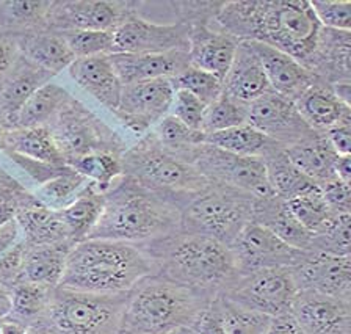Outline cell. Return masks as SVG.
<instances>
[{"instance_id": "obj_54", "label": "cell", "mask_w": 351, "mask_h": 334, "mask_svg": "<svg viewBox=\"0 0 351 334\" xmlns=\"http://www.w3.org/2000/svg\"><path fill=\"white\" fill-rule=\"evenodd\" d=\"M19 58L14 40H0V79H5Z\"/></svg>"}, {"instance_id": "obj_26", "label": "cell", "mask_w": 351, "mask_h": 334, "mask_svg": "<svg viewBox=\"0 0 351 334\" xmlns=\"http://www.w3.org/2000/svg\"><path fill=\"white\" fill-rule=\"evenodd\" d=\"M301 117L317 134H325L339 124L351 123V106L340 101L332 85L317 79L295 101Z\"/></svg>"}, {"instance_id": "obj_51", "label": "cell", "mask_w": 351, "mask_h": 334, "mask_svg": "<svg viewBox=\"0 0 351 334\" xmlns=\"http://www.w3.org/2000/svg\"><path fill=\"white\" fill-rule=\"evenodd\" d=\"M318 189L334 213H351V184L334 176L318 185Z\"/></svg>"}, {"instance_id": "obj_21", "label": "cell", "mask_w": 351, "mask_h": 334, "mask_svg": "<svg viewBox=\"0 0 351 334\" xmlns=\"http://www.w3.org/2000/svg\"><path fill=\"white\" fill-rule=\"evenodd\" d=\"M251 43L257 58H259L273 93L285 97V99L295 102L318 79L298 60L287 56V53L263 45V43Z\"/></svg>"}, {"instance_id": "obj_7", "label": "cell", "mask_w": 351, "mask_h": 334, "mask_svg": "<svg viewBox=\"0 0 351 334\" xmlns=\"http://www.w3.org/2000/svg\"><path fill=\"white\" fill-rule=\"evenodd\" d=\"M128 294L101 295L53 289L41 319L52 334H121Z\"/></svg>"}, {"instance_id": "obj_12", "label": "cell", "mask_w": 351, "mask_h": 334, "mask_svg": "<svg viewBox=\"0 0 351 334\" xmlns=\"http://www.w3.org/2000/svg\"><path fill=\"white\" fill-rule=\"evenodd\" d=\"M189 34L190 25L180 21L171 24H158L145 19L140 13H135L113 30L114 52H186L189 51Z\"/></svg>"}, {"instance_id": "obj_55", "label": "cell", "mask_w": 351, "mask_h": 334, "mask_svg": "<svg viewBox=\"0 0 351 334\" xmlns=\"http://www.w3.org/2000/svg\"><path fill=\"white\" fill-rule=\"evenodd\" d=\"M27 191L18 179H14L10 173L0 167V201L3 200H18Z\"/></svg>"}, {"instance_id": "obj_57", "label": "cell", "mask_w": 351, "mask_h": 334, "mask_svg": "<svg viewBox=\"0 0 351 334\" xmlns=\"http://www.w3.org/2000/svg\"><path fill=\"white\" fill-rule=\"evenodd\" d=\"M334 174L345 184H351V156H339L334 165Z\"/></svg>"}, {"instance_id": "obj_18", "label": "cell", "mask_w": 351, "mask_h": 334, "mask_svg": "<svg viewBox=\"0 0 351 334\" xmlns=\"http://www.w3.org/2000/svg\"><path fill=\"white\" fill-rule=\"evenodd\" d=\"M292 270L300 290H314L351 303V256L309 251Z\"/></svg>"}, {"instance_id": "obj_34", "label": "cell", "mask_w": 351, "mask_h": 334, "mask_svg": "<svg viewBox=\"0 0 351 334\" xmlns=\"http://www.w3.org/2000/svg\"><path fill=\"white\" fill-rule=\"evenodd\" d=\"M204 143L219 147V150L230 152V154L240 157H252L262 158L271 151L282 147L270 136L259 132L250 124H240L235 128H230L221 132L206 135Z\"/></svg>"}, {"instance_id": "obj_27", "label": "cell", "mask_w": 351, "mask_h": 334, "mask_svg": "<svg viewBox=\"0 0 351 334\" xmlns=\"http://www.w3.org/2000/svg\"><path fill=\"white\" fill-rule=\"evenodd\" d=\"M68 71L82 90L97 99L110 112L117 110L123 84L114 74L108 56L77 58Z\"/></svg>"}, {"instance_id": "obj_14", "label": "cell", "mask_w": 351, "mask_h": 334, "mask_svg": "<svg viewBox=\"0 0 351 334\" xmlns=\"http://www.w3.org/2000/svg\"><path fill=\"white\" fill-rule=\"evenodd\" d=\"M140 2H107V0H77L52 2L47 27L53 32L102 30L113 32L117 27L140 13Z\"/></svg>"}, {"instance_id": "obj_17", "label": "cell", "mask_w": 351, "mask_h": 334, "mask_svg": "<svg viewBox=\"0 0 351 334\" xmlns=\"http://www.w3.org/2000/svg\"><path fill=\"white\" fill-rule=\"evenodd\" d=\"M290 315L303 334H351V303L303 289L296 294Z\"/></svg>"}, {"instance_id": "obj_40", "label": "cell", "mask_w": 351, "mask_h": 334, "mask_svg": "<svg viewBox=\"0 0 351 334\" xmlns=\"http://www.w3.org/2000/svg\"><path fill=\"white\" fill-rule=\"evenodd\" d=\"M52 2L13 0L0 3V27L10 30H47V16ZM21 34V35H24Z\"/></svg>"}, {"instance_id": "obj_37", "label": "cell", "mask_w": 351, "mask_h": 334, "mask_svg": "<svg viewBox=\"0 0 351 334\" xmlns=\"http://www.w3.org/2000/svg\"><path fill=\"white\" fill-rule=\"evenodd\" d=\"M53 289L32 283H18L11 287V311L7 319L30 326L41 322L46 314Z\"/></svg>"}, {"instance_id": "obj_15", "label": "cell", "mask_w": 351, "mask_h": 334, "mask_svg": "<svg viewBox=\"0 0 351 334\" xmlns=\"http://www.w3.org/2000/svg\"><path fill=\"white\" fill-rule=\"evenodd\" d=\"M246 124L270 136L284 150L317 135L301 117L295 102L273 91L246 106Z\"/></svg>"}, {"instance_id": "obj_22", "label": "cell", "mask_w": 351, "mask_h": 334, "mask_svg": "<svg viewBox=\"0 0 351 334\" xmlns=\"http://www.w3.org/2000/svg\"><path fill=\"white\" fill-rule=\"evenodd\" d=\"M221 86L224 96L243 106H250L273 91L251 43H239L230 68L221 80Z\"/></svg>"}, {"instance_id": "obj_46", "label": "cell", "mask_w": 351, "mask_h": 334, "mask_svg": "<svg viewBox=\"0 0 351 334\" xmlns=\"http://www.w3.org/2000/svg\"><path fill=\"white\" fill-rule=\"evenodd\" d=\"M77 58L110 56L114 52L113 32L102 30H69L58 32Z\"/></svg>"}, {"instance_id": "obj_32", "label": "cell", "mask_w": 351, "mask_h": 334, "mask_svg": "<svg viewBox=\"0 0 351 334\" xmlns=\"http://www.w3.org/2000/svg\"><path fill=\"white\" fill-rule=\"evenodd\" d=\"M285 154L293 162V165L303 171L307 178L322 185L328 179L336 176L334 165L339 154L328 143L326 136L317 134L309 140L301 141L293 146L285 147Z\"/></svg>"}, {"instance_id": "obj_30", "label": "cell", "mask_w": 351, "mask_h": 334, "mask_svg": "<svg viewBox=\"0 0 351 334\" xmlns=\"http://www.w3.org/2000/svg\"><path fill=\"white\" fill-rule=\"evenodd\" d=\"M0 151L32 158L47 165H66L47 126L43 128H0Z\"/></svg>"}, {"instance_id": "obj_53", "label": "cell", "mask_w": 351, "mask_h": 334, "mask_svg": "<svg viewBox=\"0 0 351 334\" xmlns=\"http://www.w3.org/2000/svg\"><path fill=\"white\" fill-rule=\"evenodd\" d=\"M326 136L328 143L331 145L334 151L339 156H350L351 154V123L339 124L336 128L329 129L328 132L323 134Z\"/></svg>"}, {"instance_id": "obj_52", "label": "cell", "mask_w": 351, "mask_h": 334, "mask_svg": "<svg viewBox=\"0 0 351 334\" xmlns=\"http://www.w3.org/2000/svg\"><path fill=\"white\" fill-rule=\"evenodd\" d=\"M196 334H228L226 328H224L221 312L218 308L217 295L207 306L206 311L202 312L199 320H197L195 326Z\"/></svg>"}, {"instance_id": "obj_60", "label": "cell", "mask_w": 351, "mask_h": 334, "mask_svg": "<svg viewBox=\"0 0 351 334\" xmlns=\"http://www.w3.org/2000/svg\"><path fill=\"white\" fill-rule=\"evenodd\" d=\"M2 334H27V328L19 325V323H16V322L3 319Z\"/></svg>"}, {"instance_id": "obj_19", "label": "cell", "mask_w": 351, "mask_h": 334, "mask_svg": "<svg viewBox=\"0 0 351 334\" xmlns=\"http://www.w3.org/2000/svg\"><path fill=\"white\" fill-rule=\"evenodd\" d=\"M189 62L191 67L215 75L219 80L230 68L239 40L219 29L215 19L189 24Z\"/></svg>"}, {"instance_id": "obj_31", "label": "cell", "mask_w": 351, "mask_h": 334, "mask_svg": "<svg viewBox=\"0 0 351 334\" xmlns=\"http://www.w3.org/2000/svg\"><path fill=\"white\" fill-rule=\"evenodd\" d=\"M74 245L73 242H62L33 246V248L29 246L18 283H32L49 289H57L62 281L66 259Z\"/></svg>"}, {"instance_id": "obj_25", "label": "cell", "mask_w": 351, "mask_h": 334, "mask_svg": "<svg viewBox=\"0 0 351 334\" xmlns=\"http://www.w3.org/2000/svg\"><path fill=\"white\" fill-rule=\"evenodd\" d=\"M53 75L47 71L27 62L24 57L18 58L13 69L3 79L0 88V126L2 129H14L16 118L27 99L40 86L51 82Z\"/></svg>"}, {"instance_id": "obj_13", "label": "cell", "mask_w": 351, "mask_h": 334, "mask_svg": "<svg viewBox=\"0 0 351 334\" xmlns=\"http://www.w3.org/2000/svg\"><path fill=\"white\" fill-rule=\"evenodd\" d=\"M174 88L169 79H157L124 85L118 108L113 113L136 135H146L169 115Z\"/></svg>"}, {"instance_id": "obj_49", "label": "cell", "mask_w": 351, "mask_h": 334, "mask_svg": "<svg viewBox=\"0 0 351 334\" xmlns=\"http://www.w3.org/2000/svg\"><path fill=\"white\" fill-rule=\"evenodd\" d=\"M206 104L201 99H197L196 96L185 90H174V97L171 108H169V115L179 119L180 123L185 124L186 128L199 130L201 132V124L202 118H204L206 112Z\"/></svg>"}, {"instance_id": "obj_43", "label": "cell", "mask_w": 351, "mask_h": 334, "mask_svg": "<svg viewBox=\"0 0 351 334\" xmlns=\"http://www.w3.org/2000/svg\"><path fill=\"white\" fill-rule=\"evenodd\" d=\"M311 251L351 256V213H334L326 226L314 234Z\"/></svg>"}, {"instance_id": "obj_4", "label": "cell", "mask_w": 351, "mask_h": 334, "mask_svg": "<svg viewBox=\"0 0 351 334\" xmlns=\"http://www.w3.org/2000/svg\"><path fill=\"white\" fill-rule=\"evenodd\" d=\"M182 209L129 176H121L106 193L101 218L88 239L141 245L180 229Z\"/></svg>"}, {"instance_id": "obj_11", "label": "cell", "mask_w": 351, "mask_h": 334, "mask_svg": "<svg viewBox=\"0 0 351 334\" xmlns=\"http://www.w3.org/2000/svg\"><path fill=\"white\" fill-rule=\"evenodd\" d=\"M189 162L210 184L243 191L254 200L273 195L261 158L240 157L202 143L195 147Z\"/></svg>"}, {"instance_id": "obj_35", "label": "cell", "mask_w": 351, "mask_h": 334, "mask_svg": "<svg viewBox=\"0 0 351 334\" xmlns=\"http://www.w3.org/2000/svg\"><path fill=\"white\" fill-rule=\"evenodd\" d=\"M104 202H106V193H101L95 185L90 184L73 204L60 211V217L71 242L79 243L90 237L101 218Z\"/></svg>"}, {"instance_id": "obj_41", "label": "cell", "mask_w": 351, "mask_h": 334, "mask_svg": "<svg viewBox=\"0 0 351 334\" xmlns=\"http://www.w3.org/2000/svg\"><path fill=\"white\" fill-rule=\"evenodd\" d=\"M71 168L82 174L101 193H107L114 180L123 176L121 156L113 152H93L74 162Z\"/></svg>"}, {"instance_id": "obj_1", "label": "cell", "mask_w": 351, "mask_h": 334, "mask_svg": "<svg viewBox=\"0 0 351 334\" xmlns=\"http://www.w3.org/2000/svg\"><path fill=\"white\" fill-rule=\"evenodd\" d=\"M215 23L239 41L271 46L306 67L315 51L318 24L309 0H232L223 2Z\"/></svg>"}, {"instance_id": "obj_9", "label": "cell", "mask_w": 351, "mask_h": 334, "mask_svg": "<svg viewBox=\"0 0 351 334\" xmlns=\"http://www.w3.org/2000/svg\"><path fill=\"white\" fill-rule=\"evenodd\" d=\"M47 128L68 167L93 152L123 156L128 150L125 141L113 129L74 97L64 104Z\"/></svg>"}, {"instance_id": "obj_63", "label": "cell", "mask_w": 351, "mask_h": 334, "mask_svg": "<svg viewBox=\"0 0 351 334\" xmlns=\"http://www.w3.org/2000/svg\"><path fill=\"white\" fill-rule=\"evenodd\" d=\"M0 128H2V126H0Z\"/></svg>"}, {"instance_id": "obj_10", "label": "cell", "mask_w": 351, "mask_h": 334, "mask_svg": "<svg viewBox=\"0 0 351 334\" xmlns=\"http://www.w3.org/2000/svg\"><path fill=\"white\" fill-rule=\"evenodd\" d=\"M298 292L292 267H271L240 273L219 294L243 308L276 317L290 312Z\"/></svg>"}, {"instance_id": "obj_33", "label": "cell", "mask_w": 351, "mask_h": 334, "mask_svg": "<svg viewBox=\"0 0 351 334\" xmlns=\"http://www.w3.org/2000/svg\"><path fill=\"white\" fill-rule=\"evenodd\" d=\"M262 162L265 165L268 185L273 195L284 201H290L318 187L314 180L293 165V162L285 154L284 147L271 151L262 158Z\"/></svg>"}, {"instance_id": "obj_45", "label": "cell", "mask_w": 351, "mask_h": 334, "mask_svg": "<svg viewBox=\"0 0 351 334\" xmlns=\"http://www.w3.org/2000/svg\"><path fill=\"white\" fill-rule=\"evenodd\" d=\"M246 123V106L239 104L228 96H221L218 99L208 104L202 118L201 132L204 135H212L221 130H226L235 126Z\"/></svg>"}, {"instance_id": "obj_50", "label": "cell", "mask_w": 351, "mask_h": 334, "mask_svg": "<svg viewBox=\"0 0 351 334\" xmlns=\"http://www.w3.org/2000/svg\"><path fill=\"white\" fill-rule=\"evenodd\" d=\"M27 251H29V245L21 239L19 242H16L10 250L0 256V283L5 284L7 287L11 289L14 284H18Z\"/></svg>"}, {"instance_id": "obj_44", "label": "cell", "mask_w": 351, "mask_h": 334, "mask_svg": "<svg viewBox=\"0 0 351 334\" xmlns=\"http://www.w3.org/2000/svg\"><path fill=\"white\" fill-rule=\"evenodd\" d=\"M287 204L296 220L303 224L312 235L320 232L334 215L318 187L287 201Z\"/></svg>"}, {"instance_id": "obj_29", "label": "cell", "mask_w": 351, "mask_h": 334, "mask_svg": "<svg viewBox=\"0 0 351 334\" xmlns=\"http://www.w3.org/2000/svg\"><path fill=\"white\" fill-rule=\"evenodd\" d=\"M19 56L52 75L68 69L75 57L58 32H27L14 40Z\"/></svg>"}, {"instance_id": "obj_28", "label": "cell", "mask_w": 351, "mask_h": 334, "mask_svg": "<svg viewBox=\"0 0 351 334\" xmlns=\"http://www.w3.org/2000/svg\"><path fill=\"white\" fill-rule=\"evenodd\" d=\"M252 222L262 224L292 248L311 251L314 235L296 220L292 211L289 209L287 201L279 196L271 195L262 200H254Z\"/></svg>"}, {"instance_id": "obj_62", "label": "cell", "mask_w": 351, "mask_h": 334, "mask_svg": "<svg viewBox=\"0 0 351 334\" xmlns=\"http://www.w3.org/2000/svg\"><path fill=\"white\" fill-rule=\"evenodd\" d=\"M167 334H196V331L191 330V328H182V330H176V331L167 333Z\"/></svg>"}, {"instance_id": "obj_38", "label": "cell", "mask_w": 351, "mask_h": 334, "mask_svg": "<svg viewBox=\"0 0 351 334\" xmlns=\"http://www.w3.org/2000/svg\"><path fill=\"white\" fill-rule=\"evenodd\" d=\"M90 182L73 169L66 167L62 173L38 185L33 196L52 211H63L84 193Z\"/></svg>"}, {"instance_id": "obj_23", "label": "cell", "mask_w": 351, "mask_h": 334, "mask_svg": "<svg viewBox=\"0 0 351 334\" xmlns=\"http://www.w3.org/2000/svg\"><path fill=\"white\" fill-rule=\"evenodd\" d=\"M14 220L18 223L21 239L30 248L71 242L60 212L49 209L29 190L18 200Z\"/></svg>"}, {"instance_id": "obj_5", "label": "cell", "mask_w": 351, "mask_h": 334, "mask_svg": "<svg viewBox=\"0 0 351 334\" xmlns=\"http://www.w3.org/2000/svg\"><path fill=\"white\" fill-rule=\"evenodd\" d=\"M215 295H208L160 275H151L129 292L121 334H167L195 330Z\"/></svg>"}, {"instance_id": "obj_47", "label": "cell", "mask_w": 351, "mask_h": 334, "mask_svg": "<svg viewBox=\"0 0 351 334\" xmlns=\"http://www.w3.org/2000/svg\"><path fill=\"white\" fill-rule=\"evenodd\" d=\"M169 80H171L174 90L189 91L196 96L197 99L204 102L206 106L218 99L223 93L221 80L215 77V75L206 73V71L191 67V64Z\"/></svg>"}, {"instance_id": "obj_48", "label": "cell", "mask_w": 351, "mask_h": 334, "mask_svg": "<svg viewBox=\"0 0 351 334\" xmlns=\"http://www.w3.org/2000/svg\"><path fill=\"white\" fill-rule=\"evenodd\" d=\"M323 29L351 32V0H309Z\"/></svg>"}, {"instance_id": "obj_58", "label": "cell", "mask_w": 351, "mask_h": 334, "mask_svg": "<svg viewBox=\"0 0 351 334\" xmlns=\"http://www.w3.org/2000/svg\"><path fill=\"white\" fill-rule=\"evenodd\" d=\"M19 198H21V196H19ZM18 200L0 201V228H2L3 224H7L10 220H13V218H14L16 204H18Z\"/></svg>"}, {"instance_id": "obj_39", "label": "cell", "mask_w": 351, "mask_h": 334, "mask_svg": "<svg viewBox=\"0 0 351 334\" xmlns=\"http://www.w3.org/2000/svg\"><path fill=\"white\" fill-rule=\"evenodd\" d=\"M149 134L165 151L182 158L186 163H190V156L195 147L204 143L206 140L204 134L199 132V130L186 128L185 124L171 117V115H167L162 121L154 126Z\"/></svg>"}, {"instance_id": "obj_24", "label": "cell", "mask_w": 351, "mask_h": 334, "mask_svg": "<svg viewBox=\"0 0 351 334\" xmlns=\"http://www.w3.org/2000/svg\"><path fill=\"white\" fill-rule=\"evenodd\" d=\"M351 34L342 30L323 29L318 34L315 51L307 60L306 67L315 77L329 85L351 82L350 67Z\"/></svg>"}, {"instance_id": "obj_6", "label": "cell", "mask_w": 351, "mask_h": 334, "mask_svg": "<svg viewBox=\"0 0 351 334\" xmlns=\"http://www.w3.org/2000/svg\"><path fill=\"white\" fill-rule=\"evenodd\" d=\"M121 165L124 176L174 202L180 209L208 185L193 165L165 151L149 132L123 152Z\"/></svg>"}, {"instance_id": "obj_20", "label": "cell", "mask_w": 351, "mask_h": 334, "mask_svg": "<svg viewBox=\"0 0 351 334\" xmlns=\"http://www.w3.org/2000/svg\"><path fill=\"white\" fill-rule=\"evenodd\" d=\"M114 74L121 84L130 85L136 82H147L157 79H173L190 67L186 52L167 53H121L108 56Z\"/></svg>"}, {"instance_id": "obj_61", "label": "cell", "mask_w": 351, "mask_h": 334, "mask_svg": "<svg viewBox=\"0 0 351 334\" xmlns=\"http://www.w3.org/2000/svg\"><path fill=\"white\" fill-rule=\"evenodd\" d=\"M27 334H52V333L49 331V328L44 326L41 322H38L35 325L27 326Z\"/></svg>"}, {"instance_id": "obj_3", "label": "cell", "mask_w": 351, "mask_h": 334, "mask_svg": "<svg viewBox=\"0 0 351 334\" xmlns=\"http://www.w3.org/2000/svg\"><path fill=\"white\" fill-rule=\"evenodd\" d=\"M156 264V275L208 295H218L239 276L229 246L202 234L179 231L141 243Z\"/></svg>"}, {"instance_id": "obj_16", "label": "cell", "mask_w": 351, "mask_h": 334, "mask_svg": "<svg viewBox=\"0 0 351 334\" xmlns=\"http://www.w3.org/2000/svg\"><path fill=\"white\" fill-rule=\"evenodd\" d=\"M240 273L271 267H295L309 251L296 250L284 243L262 224L251 222L230 246Z\"/></svg>"}, {"instance_id": "obj_2", "label": "cell", "mask_w": 351, "mask_h": 334, "mask_svg": "<svg viewBox=\"0 0 351 334\" xmlns=\"http://www.w3.org/2000/svg\"><path fill=\"white\" fill-rule=\"evenodd\" d=\"M156 272L152 257L141 245L86 239L69 251L60 287L101 295L128 294Z\"/></svg>"}, {"instance_id": "obj_8", "label": "cell", "mask_w": 351, "mask_h": 334, "mask_svg": "<svg viewBox=\"0 0 351 334\" xmlns=\"http://www.w3.org/2000/svg\"><path fill=\"white\" fill-rule=\"evenodd\" d=\"M252 196L208 182L201 193L186 202L180 215V229L207 235L230 248L252 222Z\"/></svg>"}, {"instance_id": "obj_56", "label": "cell", "mask_w": 351, "mask_h": 334, "mask_svg": "<svg viewBox=\"0 0 351 334\" xmlns=\"http://www.w3.org/2000/svg\"><path fill=\"white\" fill-rule=\"evenodd\" d=\"M265 334H303L290 312L273 317Z\"/></svg>"}, {"instance_id": "obj_36", "label": "cell", "mask_w": 351, "mask_h": 334, "mask_svg": "<svg viewBox=\"0 0 351 334\" xmlns=\"http://www.w3.org/2000/svg\"><path fill=\"white\" fill-rule=\"evenodd\" d=\"M63 86L47 82L27 99L16 118V128H43L49 126L66 102L71 99Z\"/></svg>"}, {"instance_id": "obj_42", "label": "cell", "mask_w": 351, "mask_h": 334, "mask_svg": "<svg viewBox=\"0 0 351 334\" xmlns=\"http://www.w3.org/2000/svg\"><path fill=\"white\" fill-rule=\"evenodd\" d=\"M217 301L228 334H265L270 326V315L243 308L221 294L217 295Z\"/></svg>"}, {"instance_id": "obj_59", "label": "cell", "mask_w": 351, "mask_h": 334, "mask_svg": "<svg viewBox=\"0 0 351 334\" xmlns=\"http://www.w3.org/2000/svg\"><path fill=\"white\" fill-rule=\"evenodd\" d=\"M11 311V289L0 283V319H7Z\"/></svg>"}]
</instances>
